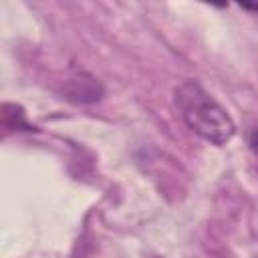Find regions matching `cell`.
Segmentation results:
<instances>
[{
  "instance_id": "obj_1",
  "label": "cell",
  "mask_w": 258,
  "mask_h": 258,
  "mask_svg": "<svg viewBox=\"0 0 258 258\" xmlns=\"http://www.w3.org/2000/svg\"><path fill=\"white\" fill-rule=\"evenodd\" d=\"M173 103L185 125L202 139L224 145L234 133L236 125L228 111L196 81H183L173 91Z\"/></svg>"
},
{
  "instance_id": "obj_2",
  "label": "cell",
  "mask_w": 258,
  "mask_h": 258,
  "mask_svg": "<svg viewBox=\"0 0 258 258\" xmlns=\"http://www.w3.org/2000/svg\"><path fill=\"white\" fill-rule=\"evenodd\" d=\"M103 95H105L103 85L95 77L85 75V73L69 79L64 85V97L73 103H83V105L85 103H97L103 99Z\"/></svg>"
},
{
  "instance_id": "obj_3",
  "label": "cell",
  "mask_w": 258,
  "mask_h": 258,
  "mask_svg": "<svg viewBox=\"0 0 258 258\" xmlns=\"http://www.w3.org/2000/svg\"><path fill=\"white\" fill-rule=\"evenodd\" d=\"M248 145H250V149L258 155V127L250 129V133H248Z\"/></svg>"
},
{
  "instance_id": "obj_4",
  "label": "cell",
  "mask_w": 258,
  "mask_h": 258,
  "mask_svg": "<svg viewBox=\"0 0 258 258\" xmlns=\"http://www.w3.org/2000/svg\"><path fill=\"white\" fill-rule=\"evenodd\" d=\"M244 10H254V12H258V4H240Z\"/></svg>"
}]
</instances>
